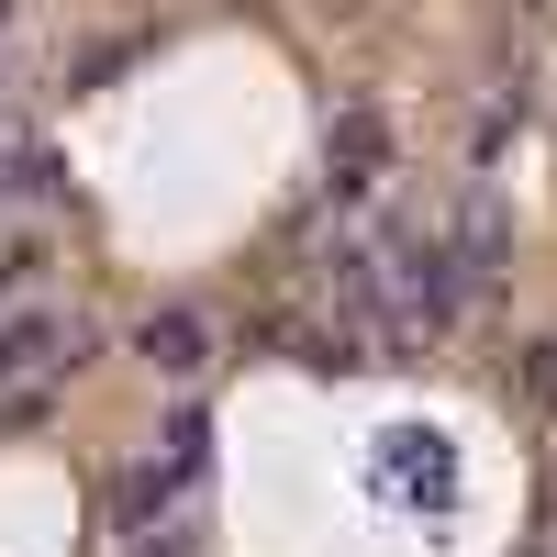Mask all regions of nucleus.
<instances>
[{"label": "nucleus", "instance_id": "1", "mask_svg": "<svg viewBox=\"0 0 557 557\" xmlns=\"http://www.w3.org/2000/svg\"><path fill=\"white\" fill-rule=\"evenodd\" d=\"M391 268H401V301L424 312V323H446V312H457V268H446V246L401 235V257H391Z\"/></svg>", "mask_w": 557, "mask_h": 557}, {"label": "nucleus", "instance_id": "3", "mask_svg": "<svg viewBox=\"0 0 557 557\" xmlns=\"http://www.w3.org/2000/svg\"><path fill=\"white\" fill-rule=\"evenodd\" d=\"M57 357H78V335H67V323H0V380H23V368H57Z\"/></svg>", "mask_w": 557, "mask_h": 557}, {"label": "nucleus", "instance_id": "2", "mask_svg": "<svg viewBox=\"0 0 557 557\" xmlns=\"http://www.w3.org/2000/svg\"><path fill=\"white\" fill-rule=\"evenodd\" d=\"M134 346H146V368H178V380H190V368L212 357V323H201V312H157Z\"/></svg>", "mask_w": 557, "mask_h": 557}, {"label": "nucleus", "instance_id": "5", "mask_svg": "<svg viewBox=\"0 0 557 557\" xmlns=\"http://www.w3.org/2000/svg\"><path fill=\"white\" fill-rule=\"evenodd\" d=\"M12 178H23V190H45V178H57V157H45L34 134H12Z\"/></svg>", "mask_w": 557, "mask_h": 557}, {"label": "nucleus", "instance_id": "7", "mask_svg": "<svg viewBox=\"0 0 557 557\" xmlns=\"http://www.w3.org/2000/svg\"><path fill=\"white\" fill-rule=\"evenodd\" d=\"M146 557H178V546H146Z\"/></svg>", "mask_w": 557, "mask_h": 557}, {"label": "nucleus", "instance_id": "4", "mask_svg": "<svg viewBox=\"0 0 557 557\" xmlns=\"http://www.w3.org/2000/svg\"><path fill=\"white\" fill-rule=\"evenodd\" d=\"M380 157H391V123H380V112H346V123H335V190L380 178Z\"/></svg>", "mask_w": 557, "mask_h": 557}, {"label": "nucleus", "instance_id": "6", "mask_svg": "<svg viewBox=\"0 0 557 557\" xmlns=\"http://www.w3.org/2000/svg\"><path fill=\"white\" fill-rule=\"evenodd\" d=\"M469 268H502V212H469Z\"/></svg>", "mask_w": 557, "mask_h": 557}]
</instances>
